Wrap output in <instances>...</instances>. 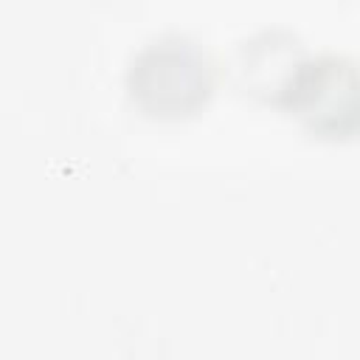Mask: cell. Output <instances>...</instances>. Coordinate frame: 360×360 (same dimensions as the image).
I'll return each instance as SVG.
<instances>
[{
	"mask_svg": "<svg viewBox=\"0 0 360 360\" xmlns=\"http://www.w3.org/2000/svg\"><path fill=\"white\" fill-rule=\"evenodd\" d=\"M127 90L132 104L152 118H186L208 101L214 68L191 39L169 34L132 56Z\"/></svg>",
	"mask_w": 360,
	"mask_h": 360,
	"instance_id": "6da1fadb",
	"label": "cell"
},
{
	"mask_svg": "<svg viewBox=\"0 0 360 360\" xmlns=\"http://www.w3.org/2000/svg\"><path fill=\"white\" fill-rule=\"evenodd\" d=\"M273 101L321 138L360 132V65L343 56H298Z\"/></svg>",
	"mask_w": 360,
	"mask_h": 360,
	"instance_id": "7a4b0ae2",
	"label": "cell"
}]
</instances>
